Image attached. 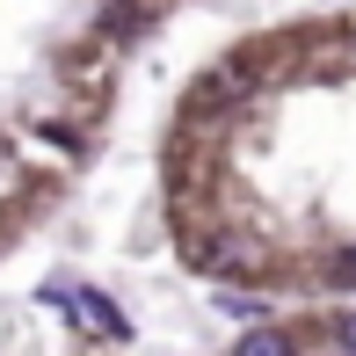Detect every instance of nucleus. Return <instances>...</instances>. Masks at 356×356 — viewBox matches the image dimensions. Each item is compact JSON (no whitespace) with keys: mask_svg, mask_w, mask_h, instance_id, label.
Segmentation results:
<instances>
[{"mask_svg":"<svg viewBox=\"0 0 356 356\" xmlns=\"http://www.w3.org/2000/svg\"><path fill=\"white\" fill-rule=\"evenodd\" d=\"M73 320L95 334H109V342H131V320H124V305L109 298V291H73Z\"/></svg>","mask_w":356,"mask_h":356,"instance_id":"nucleus-1","label":"nucleus"},{"mask_svg":"<svg viewBox=\"0 0 356 356\" xmlns=\"http://www.w3.org/2000/svg\"><path fill=\"white\" fill-rule=\"evenodd\" d=\"M225 356H298V342H291V327H269V320H254V327L240 334Z\"/></svg>","mask_w":356,"mask_h":356,"instance_id":"nucleus-2","label":"nucleus"},{"mask_svg":"<svg viewBox=\"0 0 356 356\" xmlns=\"http://www.w3.org/2000/svg\"><path fill=\"white\" fill-rule=\"evenodd\" d=\"M327 291H356V240L342 254H327Z\"/></svg>","mask_w":356,"mask_h":356,"instance_id":"nucleus-3","label":"nucleus"},{"mask_svg":"<svg viewBox=\"0 0 356 356\" xmlns=\"http://www.w3.org/2000/svg\"><path fill=\"white\" fill-rule=\"evenodd\" d=\"M334 349H342V356H356V313H342V320H334Z\"/></svg>","mask_w":356,"mask_h":356,"instance_id":"nucleus-4","label":"nucleus"}]
</instances>
